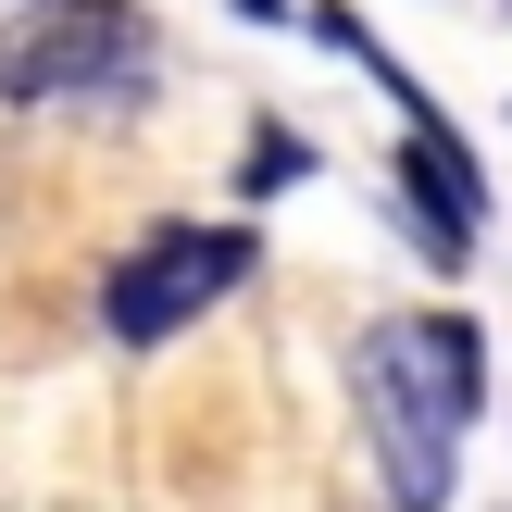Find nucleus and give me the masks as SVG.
Returning a JSON list of instances; mask_svg holds the SVG:
<instances>
[{
    "instance_id": "obj_1",
    "label": "nucleus",
    "mask_w": 512,
    "mask_h": 512,
    "mask_svg": "<svg viewBox=\"0 0 512 512\" xmlns=\"http://www.w3.org/2000/svg\"><path fill=\"white\" fill-rule=\"evenodd\" d=\"M350 400H363V438H375V475H388L400 512H438L450 475H463V425L488 400V350H475L463 313H388L363 325V363H350Z\"/></svg>"
},
{
    "instance_id": "obj_2",
    "label": "nucleus",
    "mask_w": 512,
    "mask_h": 512,
    "mask_svg": "<svg viewBox=\"0 0 512 512\" xmlns=\"http://www.w3.org/2000/svg\"><path fill=\"white\" fill-rule=\"evenodd\" d=\"M150 88V25L125 0H25L0 25V100L25 113H113Z\"/></svg>"
},
{
    "instance_id": "obj_3",
    "label": "nucleus",
    "mask_w": 512,
    "mask_h": 512,
    "mask_svg": "<svg viewBox=\"0 0 512 512\" xmlns=\"http://www.w3.org/2000/svg\"><path fill=\"white\" fill-rule=\"evenodd\" d=\"M250 263H263L250 225H150V238L100 275V325H113L125 350H163V338H188Z\"/></svg>"
},
{
    "instance_id": "obj_4",
    "label": "nucleus",
    "mask_w": 512,
    "mask_h": 512,
    "mask_svg": "<svg viewBox=\"0 0 512 512\" xmlns=\"http://www.w3.org/2000/svg\"><path fill=\"white\" fill-rule=\"evenodd\" d=\"M238 13H288V0H238Z\"/></svg>"
}]
</instances>
